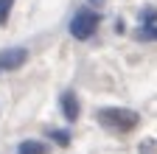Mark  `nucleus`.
Returning a JSON list of instances; mask_svg holds the SVG:
<instances>
[{
    "label": "nucleus",
    "mask_w": 157,
    "mask_h": 154,
    "mask_svg": "<svg viewBox=\"0 0 157 154\" xmlns=\"http://www.w3.org/2000/svg\"><path fill=\"white\" fill-rule=\"evenodd\" d=\"M28 59V51L25 48H9V51H0V70H17Z\"/></svg>",
    "instance_id": "3"
},
{
    "label": "nucleus",
    "mask_w": 157,
    "mask_h": 154,
    "mask_svg": "<svg viewBox=\"0 0 157 154\" xmlns=\"http://www.w3.org/2000/svg\"><path fill=\"white\" fill-rule=\"evenodd\" d=\"M48 134H51V137H53V140H56L59 146H67V143H70V134H67V132H59V129H51Z\"/></svg>",
    "instance_id": "7"
},
{
    "label": "nucleus",
    "mask_w": 157,
    "mask_h": 154,
    "mask_svg": "<svg viewBox=\"0 0 157 154\" xmlns=\"http://www.w3.org/2000/svg\"><path fill=\"white\" fill-rule=\"evenodd\" d=\"M98 23H101V17H98L95 11L90 9H82V11H76V17L70 20V34L76 36V39H90V36L95 34Z\"/></svg>",
    "instance_id": "2"
},
{
    "label": "nucleus",
    "mask_w": 157,
    "mask_h": 154,
    "mask_svg": "<svg viewBox=\"0 0 157 154\" xmlns=\"http://www.w3.org/2000/svg\"><path fill=\"white\" fill-rule=\"evenodd\" d=\"M17 154H48V146L39 140H23L17 146Z\"/></svg>",
    "instance_id": "5"
},
{
    "label": "nucleus",
    "mask_w": 157,
    "mask_h": 154,
    "mask_svg": "<svg viewBox=\"0 0 157 154\" xmlns=\"http://www.w3.org/2000/svg\"><path fill=\"white\" fill-rule=\"evenodd\" d=\"M11 3L14 0H0V25L9 23V11H11Z\"/></svg>",
    "instance_id": "6"
},
{
    "label": "nucleus",
    "mask_w": 157,
    "mask_h": 154,
    "mask_svg": "<svg viewBox=\"0 0 157 154\" xmlns=\"http://www.w3.org/2000/svg\"><path fill=\"white\" fill-rule=\"evenodd\" d=\"M95 3H101V0H95Z\"/></svg>",
    "instance_id": "9"
},
{
    "label": "nucleus",
    "mask_w": 157,
    "mask_h": 154,
    "mask_svg": "<svg viewBox=\"0 0 157 154\" xmlns=\"http://www.w3.org/2000/svg\"><path fill=\"white\" fill-rule=\"evenodd\" d=\"M98 123L112 129V132H129L137 126V112L132 109H124V107H109V109H101L98 112Z\"/></svg>",
    "instance_id": "1"
},
{
    "label": "nucleus",
    "mask_w": 157,
    "mask_h": 154,
    "mask_svg": "<svg viewBox=\"0 0 157 154\" xmlns=\"http://www.w3.org/2000/svg\"><path fill=\"white\" fill-rule=\"evenodd\" d=\"M140 39H157V28H143L140 31Z\"/></svg>",
    "instance_id": "8"
},
{
    "label": "nucleus",
    "mask_w": 157,
    "mask_h": 154,
    "mask_svg": "<svg viewBox=\"0 0 157 154\" xmlns=\"http://www.w3.org/2000/svg\"><path fill=\"white\" fill-rule=\"evenodd\" d=\"M62 112H65L67 121L78 118V98H76V92H65L62 95Z\"/></svg>",
    "instance_id": "4"
}]
</instances>
